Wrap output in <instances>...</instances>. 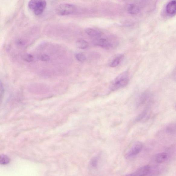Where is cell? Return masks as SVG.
<instances>
[{
    "mask_svg": "<svg viewBox=\"0 0 176 176\" xmlns=\"http://www.w3.org/2000/svg\"><path fill=\"white\" fill-rule=\"evenodd\" d=\"M10 159L8 156L5 155H2L0 157V163L2 165L8 164L10 162Z\"/></svg>",
    "mask_w": 176,
    "mask_h": 176,
    "instance_id": "obj_15",
    "label": "cell"
},
{
    "mask_svg": "<svg viewBox=\"0 0 176 176\" xmlns=\"http://www.w3.org/2000/svg\"><path fill=\"white\" fill-rule=\"evenodd\" d=\"M76 46L79 49H85L88 47V43L85 40L81 39L78 40L76 41Z\"/></svg>",
    "mask_w": 176,
    "mask_h": 176,
    "instance_id": "obj_12",
    "label": "cell"
},
{
    "mask_svg": "<svg viewBox=\"0 0 176 176\" xmlns=\"http://www.w3.org/2000/svg\"><path fill=\"white\" fill-rule=\"evenodd\" d=\"M128 11L130 14H136L140 12V9L138 6L135 4H130L128 7Z\"/></svg>",
    "mask_w": 176,
    "mask_h": 176,
    "instance_id": "obj_11",
    "label": "cell"
},
{
    "mask_svg": "<svg viewBox=\"0 0 176 176\" xmlns=\"http://www.w3.org/2000/svg\"><path fill=\"white\" fill-rule=\"evenodd\" d=\"M23 59L24 61L28 62H33L34 59V57L33 55L30 54H25L23 56Z\"/></svg>",
    "mask_w": 176,
    "mask_h": 176,
    "instance_id": "obj_18",
    "label": "cell"
},
{
    "mask_svg": "<svg viewBox=\"0 0 176 176\" xmlns=\"http://www.w3.org/2000/svg\"><path fill=\"white\" fill-rule=\"evenodd\" d=\"M97 45L103 48H109L112 46V44L108 40L104 38L101 39L98 41Z\"/></svg>",
    "mask_w": 176,
    "mask_h": 176,
    "instance_id": "obj_8",
    "label": "cell"
},
{
    "mask_svg": "<svg viewBox=\"0 0 176 176\" xmlns=\"http://www.w3.org/2000/svg\"><path fill=\"white\" fill-rule=\"evenodd\" d=\"M149 98V94L147 92L143 94L140 97L139 104H140L145 103Z\"/></svg>",
    "mask_w": 176,
    "mask_h": 176,
    "instance_id": "obj_17",
    "label": "cell"
},
{
    "mask_svg": "<svg viewBox=\"0 0 176 176\" xmlns=\"http://www.w3.org/2000/svg\"><path fill=\"white\" fill-rule=\"evenodd\" d=\"M143 148V145L142 143L139 142L135 143L126 151V157L130 158L135 157L142 151Z\"/></svg>",
    "mask_w": 176,
    "mask_h": 176,
    "instance_id": "obj_4",
    "label": "cell"
},
{
    "mask_svg": "<svg viewBox=\"0 0 176 176\" xmlns=\"http://www.w3.org/2000/svg\"><path fill=\"white\" fill-rule=\"evenodd\" d=\"M38 58L40 60L44 62L48 61L50 59L49 56L46 54H43L40 55Z\"/></svg>",
    "mask_w": 176,
    "mask_h": 176,
    "instance_id": "obj_19",
    "label": "cell"
},
{
    "mask_svg": "<svg viewBox=\"0 0 176 176\" xmlns=\"http://www.w3.org/2000/svg\"><path fill=\"white\" fill-rule=\"evenodd\" d=\"M85 33L88 36L94 38H100L103 34L102 32L100 31L90 28L86 29Z\"/></svg>",
    "mask_w": 176,
    "mask_h": 176,
    "instance_id": "obj_7",
    "label": "cell"
},
{
    "mask_svg": "<svg viewBox=\"0 0 176 176\" xmlns=\"http://www.w3.org/2000/svg\"><path fill=\"white\" fill-rule=\"evenodd\" d=\"M46 2L41 0H32L28 4L29 8L33 11L36 15L43 13L46 7Z\"/></svg>",
    "mask_w": 176,
    "mask_h": 176,
    "instance_id": "obj_2",
    "label": "cell"
},
{
    "mask_svg": "<svg viewBox=\"0 0 176 176\" xmlns=\"http://www.w3.org/2000/svg\"><path fill=\"white\" fill-rule=\"evenodd\" d=\"M151 168L149 166L146 165L141 167L134 173L125 176H147L150 173Z\"/></svg>",
    "mask_w": 176,
    "mask_h": 176,
    "instance_id": "obj_6",
    "label": "cell"
},
{
    "mask_svg": "<svg viewBox=\"0 0 176 176\" xmlns=\"http://www.w3.org/2000/svg\"><path fill=\"white\" fill-rule=\"evenodd\" d=\"M76 58L81 62L85 61L86 59V57L84 53H77L75 55Z\"/></svg>",
    "mask_w": 176,
    "mask_h": 176,
    "instance_id": "obj_16",
    "label": "cell"
},
{
    "mask_svg": "<svg viewBox=\"0 0 176 176\" xmlns=\"http://www.w3.org/2000/svg\"><path fill=\"white\" fill-rule=\"evenodd\" d=\"M124 56L123 54H120V55H118L111 61L109 66L111 67H116L118 66L120 64Z\"/></svg>",
    "mask_w": 176,
    "mask_h": 176,
    "instance_id": "obj_9",
    "label": "cell"
},
{
    "mask_svg": "<svg viewBox=\"0 0 176 176\" xmlns=\"http://www.w3.org/2000/svg\"><path fill=\"white\" fill-rule=\"evenodd\" d=\"M76 11V8L72 4L69 3H61L57 6L56 12L59 15L64 16L73 14Z\"/></svg>",
    "mask_w": 176,
    "mask_h": 176,
    "instance_id": "obj_3",
    "label": "cell"
},
{
    "mask_svg": "<svg viewBox=\"0 0 176 176\" xmlns=\"http://www.w3.org/2000/svg\"><path fill=\"white\" fill-rule=\"evenodd\" d=\"M149 110L148 108H146L143 112L138 116L137 120L138 121H140L146 120L149 117Z\"/></svg>",
    "mask_w": 176,
    "mask_h": 176,
    "instance_id": "obj_14",
    "label": "cell"
},
{
    "mask_svg": "<svg viewBox=\"0 0 176 176\" xmlns=\"http://www.w3.org/2000/svg\"><path fill=\"white\" fill-rule=\"evenodd\" d=\"M168 155L165 153H161L158 154L155 157V162L158 163H162L167 160Z\"/></svg>",
    "mask_w": 176,
    "mask_h": 176,
    "instance_id": "obj_10",
    "label": "cell"
},
{
    "mask_svg": "<svg viewBox=\"0 0 176 176\" xmlns=\"http://www.w3.org/2000/svg\"><path fill=\"white\" fill-rule=\"evenodd\" d=\"M129 82L128 72L121 73L114 79L110 84V88L112 91H115L124 87Z\"/></svg>",
    "mask_w": 176,
    "mask_h": 176,
    "instance_id": "obj_1",
    "label": "cell"
},
{
    "mask_svg": "<svg viewBox=\"0 0 176 176\" xmlns=\"http://www.w3.org/2000/svg\"><path fill=\"white\" fill-rule=\"evenodd\" d=\"M166 132L170 134H174L176 133V123H170L165 129Z\"/></svg>",
    "mask_w": 176,
    "mask_h": 176,
    "instance_id": "obj_13",
    "label": "cell"
},
{
    "mask_svg": "<svg viewBox=\"0 0 176 176\" xmlns=\"http://www.w3.org/2000/svg\"><path fill=\"white\" fill-rule=\"evenodd\" d=\"M165 11L168 16L173 17L176 15V0L170 1L168 2L165 7Z\"/></svg>",
    "mask_w": 176,
    "mask_h": 176,
    "instance_id": "obj_5",
    "label": "cell"
},
{
    "mask_svg": "<svg viewBox=\"0 0 176 176\" xmlns=\"http://www.w3.org/2000/svg\"><path fill=\"white\" fill-rule=\"evenodd\" d=\"M98 160L96 158H94L91 160V165L94 168L96 167L97 165Z\"/></svg>",
    "mask_w": 176,
    "mask_h": 176,
    "instance_id": "obj_20",
    "label": "cell"
},
{
    "mask_svg": "<svg viewBox=\"0 0 176 176\" xmlns=\"http://www.w3.org/2000/svg\"><path fill=\"white\" fill-rule=\"evenodd\" d=\"M175 108H176V105H175Z\"/></svg>",
    "mask_w": 176,
    "mask_h": 176,
    "instance_id": "obj_22",
    "label": "cell"
},
{
    "mask_svg": "<svg viewBox=\"0 0 176 176\" xmlns=\"http://www.w3.org/2000/svg\"><path fill=\"white\" fill-rule=\"evenodd\" d=\"M16 43L19 46H22L24 45L25 42L23 40L19 39L17 41Z\"/></svg>",
    "mask_w": 176,
    "mask_h": 176,
    "instance_id": "obj_21",
    "label": "cell"
}]
</instances>
